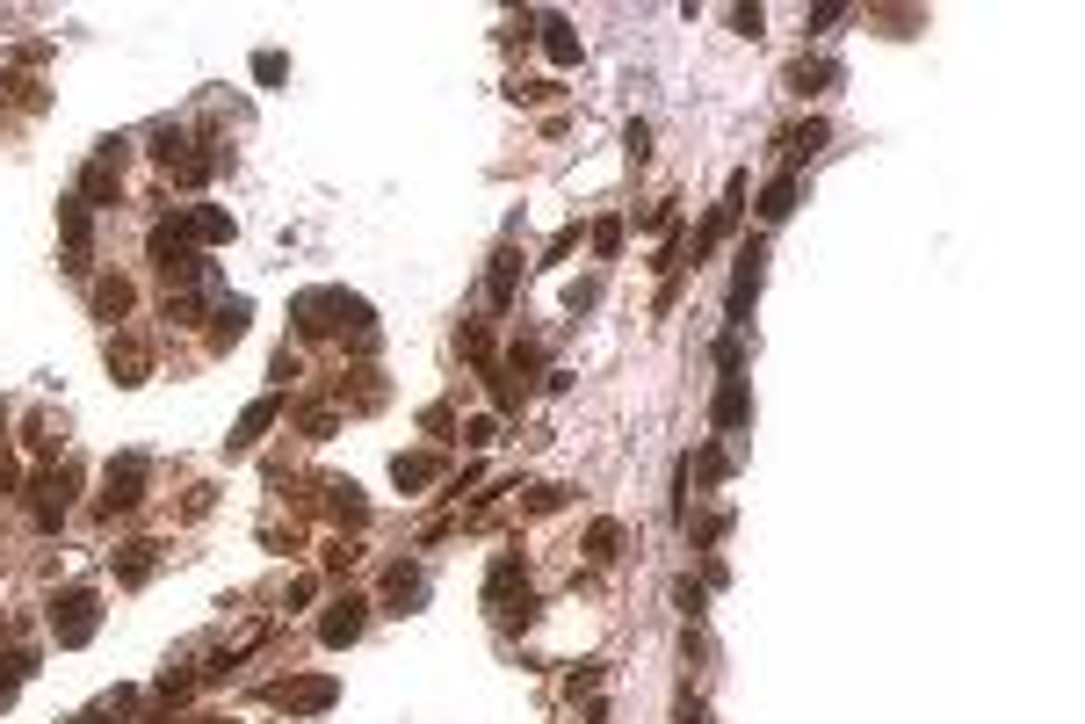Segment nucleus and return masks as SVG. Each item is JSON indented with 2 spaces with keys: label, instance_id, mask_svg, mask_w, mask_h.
Returning <instances> with one entry per match:
<instances>
[{
  "label": "nucleus",
  "instance_id": "393cba45",
  "mask_svg": "<svg viewBox=\"0 0 1085 724\" xmlns=\"http://www.w3.org/2000/svg\"><path fill=\"white\" fill-rule=\"evenodd\" d=\"M789 80H796V95H818V87H832V80H840V66H825V58H818V66H796Z\"/></svg>",
  "mask_w": 1085,
  "mask_h": 724
},
{
  "label": "nucleus",
  "instance_id": "a878e982",
  "mask_svg": "<svg viewBox=\"0 0 1085 724\" xmlns=\"http://www.w3.org/2000/svg\"><path fill=\"white\" fill-rule=\"evenodd\" d=\"M333 428H340V420H333V406H304V435H312V442H326Z\"/></svg>",
  "mask_w": 1085,
  "mask_h": 724
},
{
  "label": "nucleus",
  "instance_id": "72a5a7b5",
  "mask_svg": "<svg viewBox=\"0 0 1085 724\" xmlns=\"http://www.w3.org/2000/svg\"><path fill=\"white\" fill-rule=\"evenodd\" d=\"M680 724H709V710H688V717H680Z\"/></svg>",
  "mask_w": 1085,
  "mask_h": 724
},
{
  "label": "nucleus",
  "instance_id": "f257e3e1",
  "mask_svg": "<svg viewBox=\"0 0 1085 724\" xmlns=\"http://www.w3.org/2000/svg\"><path fill=\"white\" fill-rule=\"evenodd\" d=\"M485 609H500V616H521V623L536 616V601H529V572H521V558H492Z\"/></svg>",
  "mask_w": 1085,
  "mask_h": 724
},
{
  "label": "nucleus",
  "instance_id": "2f4dec72",
  "mask_svg": "<svg viewBox=\"0 0 1085 724\" xmlns=\"http://www.w3.org/2000/svg\"><path fill=\"white\" fill-rule=\"evenodd\" d=\"M529 507H536V515H550V507H565V486H536V500H529Z\"/></svg>",
  "mask_w": 1085,
  "mask_h": 724
},
{
  "label": "nucleus",
  "instance_id": "aec40b11",
  "mask_svg": "<svg viewBox=\"0 0 1085 724\" xmlns=\"http://www.w3.org/2000/svg\"><path fill=\"white\" fill-rule=\"evenodd\" d=\"M543 51L557 58V66H579V37H572V29H565V22H557V15L543 22Z\"/></svg>",
  "mask_w": 1085,
  "mask_h": 724
},
{
  "label": "nucleus",
  "instance_id": "f03ea898",
  "mask_svg": "<svg viewBox=\"0 0 1085 724\" xmlns=\"http://www.w3.org/2000/svg\"><path fill=\"white\" fill-rule=\"evenodd\" d=\"M95 623H102V609H95V594H87V587H66V594L51 601V638L58 645H87V638H95Z\"/></svg>",
  "mask_w": 1085,
  "mask_h": 724
},
{
  "label": "nucleus",
  "instance_id": "6ab92c4d",
  "mask_svg": "<svg viewBox=\"0 0 1085 724\" xmlns=\"http://www.w3.org/2000/svg\"><path fill=\"white\" fill-rule=\"evenodd\" d=\"M246 319H254V305H246V297H225V305H217V348L239 341V334H246Z\"/></svg>",
  "mask_w": 1085,
  "mask_h": 724
},
{
  "label": "nucleus",
  "instance_id": "dca6fc26",
  "mask_svg": "<svg viewBox=\"0 0 1085 724\" xmlns=\"http://www.w3.org/2000/svg\"><path fill=\"white\" fill-rule=\"evenodd\" d=\"M326 493H333V515L348 522V529H362V522H369V507H362V493H355V478H333Z\"/></svg>",
  "mask_w": 1085,
  "mask_h": 724
},
{
  "label": "nucleus",
  "instance_id": "0eeeda50",
  "mask_svg": "<svg viewBox=\"0 0 1085 724\" xmlns=\"http://www.w3.org/2000/svg\"><path fill=\"white\" fill-rule=\"evenodd\" d=\"M58 232H66V268H73V276H87V203H80V196L58 203Z\"/></svg>",
  "mask_w": 1085,
  "mask_h": 724
},
{
  "label": "nucleus",
  "instance_id": "9d476101",
  "mask_svg": "<svg viewBox=\"0 0 1085 724\" xmlns=\"http://www.w3.org/2000/svg\"><path fill=\"white\" fill-rule=\"evenodd\" d=\"M391 478H398V493H420L442 478V457H427V449H413V457H391Z\"/></svg>",
  "mask_w": 1085,
  "mask_h": 724
},
{
  "label": "nucleus",
  "instance_id": "c756f323",
  "mask_svg": "<svg viewBox=\"0 0 1085 724\" xmlns=\"http://www.w3.org/2000/svg\"><path fill=\"white\" fill-rule=\"evenodd\" d=\"M760 22H767L760 8H731V29H738V37H760Z\"/></svg>",
  "mask_w": 1085,
  "mask_h": 724
},
{
  "label": "nucleus",
  "instance_id": "4468645a",
  "mask_svg": "<svg viewBox=\"0 0 1085 724\" xmlns=\"http://www.w3.org/2000/svg\"><path fill=\"white\" fill-rule=\"evenodd\" d=\"M789 210H796V174H782V181H767V196H760V218H767V225H782Z\"/></svg>",
  "mask_w": 1085,
  "mask_h": 724
},
{
  "label": "nucleus",
  "instance_id": "1a4fd4ad",
  "mask_svg": "<svg viewBox=\"0 0 1085 724\" xmlns=\"http://www.w3.org/2000/svg\"><path fill=\"white\" fill-rule=\"evenodd\" d=\"M275 413H283V399H254V406H246V413H239V428L225 435V449H232V457H246V449H254V442H261V428H268V420H275Z\"/></svg>",
  "mask_w": 1085,
  "mask_h": 724
},
{
  "label": "nucleus",
  "instance_id": "b1692460",
  "mask_svg": "<svg viewBox=\"0 0 1085 724\" xmlns=\"http://www.w3.org/2000/svg\"><path fill=\"white\" fill-rule=\"evenodd\" d=\"M724 471H731V457H724V449H702V457L688 464V478H702V486H724Z\"/></svg>",
  "mask_w": 1085,
  "mask_h": 724
},
{
  "label": "nucleus",
  "instance_id": "5701e85b",
  "mask_svg": "<svg viewBox=\"0 0 1085 724\" xmlns=\"http://www.w3.org/2000/svg\"><path fill=\"white\" fill-rule=\"evenodd\" d=\"M615 543H623V522H594V529H586V558L608 565V558H615Z\"/></svg>",
  "mask_w": 1085,
  "mask_h": 724
},
{
  "label": "nucleus",
  "instance_id": "4be33fe9",
  "mask_svg": "<svg viewBox=\"0 0 1085 724\" xmlns=\"http://www.w3.org/2000/svg\"><path fill=\"white\" fill-rule=\"evenodd\" d=\"M825 138H832V131L818 124V116H811V124H796V131H789V167H803V160H811Z\"/></svg>",
  "mask_w": 1085,
  "mask_h": 724
},
{
  "label": "nucleus",
  "instance_id": "9b49d317",
  "mask_svg": "<svg viewBox=\"0 0 1085 724\" xmlns=\"http://www.w3.org/2000/svg\"><path fill=\"white\" fill-rule=\"evenodd\" d=\"M152 565H160V543H123L116 580H123V587H145V580H152Z\"/></svg>",
  "mask_w": 1085,
  "mask_h": 724
},
{
  "label": "nucleus",
  "instance_id": "7c9ffc66",
  "mask_svg": "<svg viewBox=\"0 0 1085 724\" xmlns=\"http://www.w3.org/2000/svg\"><path fill=\"white\" fill-rule=\"evenodd\" d=\"M594 297H601V283H572V290H565V305H572V312H586Z\"/></svg>",
  "mask_w": 1085,
  "mask_h": 724
},
{
  "label": "nucleus",
  "instance_id": "6e6552de",
  "mask_svg": "<svg viewBox=\"0 0 1085 724\" xmlns=\"http://www.w3.org/2000/svg\"><path fill=\"white\" fill-rule=\"evenodd\" d=\"M746 413H753V399H746V377L738 370H724V384H717V406H709V420L731 435V428H746Z\"/></svg>",
  "mask_w": 1085,
  "mask_h": 724
},
{
  "label": "nucleus",
  "instance_id": "2eb2a0df",
  "mask_svg": "<svg viewBox=\"0 0 1085 724\" xmlns=\"http://www.w3.org/2000/svg\"><path fill=\"white\" fill-rule=\"evenodd\" d=\"M514 283H521V254H492V305H514Z\"/></svg>",
  "mask_w": 1085,
  "mask_h": 724
},
{
  "label": "nucleus",
  "instance_id": "f3484780",
  "mask_svg": "<svg viewBox=\"0 0 1085 724\" xmlns=\"http://www.w3.org/2000/svg\"><path fill=\"white\" fill-rule=\"evenodd\" d=\"M189 239H203V247H217V239H232V218H225V210H210V203H203V210H189Z\"/></svg>",
  "mask_w": 1085,
  "mask_h": 724
},
{
  "label": "nucleus",
  "instance_id": "f8f14e48",
  "mask_svg": "<svg viewBox=\"0 0 1085 724\" xmlns=\"http://www.w3.org/2000/svg\"><path fill=\"white\" fill-rule=\"evenodd\" d=\"M109 370H116V384H145V341L116 334L109 341Z\"/></svg>",
  "mask_w": 1085,
  "mask_h": 724
},
{
  "label": "nucleus",
  "instance_id": "bb28decb",
  "mask_svg": "<svg viewBox=\"0 0 1085 724\" xmlns=\"http://www.w3.org/2000/svg\"><path fill=\"white\" fill-rule=\"evenodd\" d=\"M615 247H623V225H615V218H601V225H594V254H601V261H615Z\"/></svg>",
  "mask_w": 1085,
  "mask_h": 724
},
{
  "label": "nucleus",
  "instance_id": "423d86ee",
  "mask_svg": "<svg viewBox=\"0 0 1085 724\" xmlns=\"http://www.w3.org/2000/svg\"><path fill=\"white\" fill-rule=\"evenodd\" d=\"M362 623H369V601H362V594H348V601H333V609H326L319 638L340 652V645H355V638H362Z\"/></svg>",
  "mask_w": 1085,
  "mask_h": 724
},
{
  "label": "nucleus",
  "instance_id": "c85d7f7f",
  "mask_svg": "<svg viewBox=\"0 0 1085 724\" xmlns=\"http://www.w3.org/2000/svg\"><path fill=\"white\" fill-rule=\"evenodd\" d=\"M254 80H261V87L283 80V51H261V58H254Z\"/></svg>",
  "mask_w": 1085,
  "mask_h": 724
},
{
  "label": "nucleus",
  "instance_id": "ddd939ff",
  "mask_svg": "<svg viewBox=\"0 0 1085 724\" xmlns=\"http://www.w3.org/2000/svg\"><path fill=\"white\" fill-rule=\"evenodd\" d=\"M29 674H37V659H29V652H8V659H0V710L22 696V681H29Z\"/></svg>",
  "mask_w": 1085,
  "mask_h": 724
},
{
  "label": "nucleus",
  "instance_id": "f704fd0d",
  "mask_svg": "<svg viewBox=\"0 0 1085 724\" xmlns=\"http://www.w3.org/2000/svg\"><path fill=\"white\" fill-rule=\"evenodd\" d=\"M0 428H8V406H0Z\"/></svg>",
  "mask_w": 1085,
  "mask_h": 724
},
{
  "label": "nucleus",
  "instance_id": "cd10ccee",
  "mask_svg": "<svg viewBox=\"0 0 1085 724\" xmlns=\"http://www.w3.org/2000/svg\"><path fill=\"white\" fill-rule=\"evenodd\" d=\"M463 442H478V449H485V442H500V420H492V413H478V420H463Z\"/></svg>",
  "mask_w": 1085,
  "mask_h": 724
},
{
  "label": "nucleus",
  "instance_id": "20e7f679",
  "mask_svg": "<svg viewBox=\"0 0 1085 724\" xmlns=\"http://www.w3.org/2000/svg\"><path fill=\"white\" fill-rule=\"evenodd\" d=\"M102 515H123V507L145 500V457H109V478H102Z\"/></svg>",
  "mask_w": 1085,
  "mask_h": 724
},
{
  "label": "nucleus",
  "instance_id": "473e14b6",
  "mask_svg": "<svg viewBox=\"0 0 1085 724\" xmlns=\"http://www.w3.org/2000/svg\"><path fill=\"white\" fill-rule=\"evenodd\" d=\"M623 145H630V160H644V153H651V131H644V124H630V131H623Z\"/></svg>",
  "mask_w": 1085,
  "mask_h": 724
},
{
  "label": "nucleus",
  "instance_id": "39448f33",
  "mask_svg": "<svg viewBox=\"0 0 1085 724\" xmlns=\"http://www.w3.org/2000/svg\"><path fill=\"white\" fill-rule=\"evenodd\" d=\"M340 696V681L333 674H297V681H275V703L283 710H326Z\"/></svg>",
  "mask_w": 1085,
  "mask_h": 724
},
{
  "label": "nucleus",
  "instance_id": "7ed1b4c3",
  "mask_svg": "<svg viewBox=\"0 0 1085 724\" xmlns=\"http://www.w3.org/2000/svg\"><path fill=\"white\" fill-rule=\"evenodd\" d=\"M760 283H767V247H760V239H746V247H738V276H731V334L753 319Z\"/></svg>",
  "mask_w": 1085,
  "mask_h": 724
},
{
  "label": "nucleus",
  "instance_id": "a211bd4d",
  "mask_svg": "<svg viewBox=\"0 0 1085 724\" xmlns=\"http://www.w3.org/2000/svg\"><path fill=\"white\" fill-rule=\"evenodd\" d=\"M95 312H102V319H123V312H131V283H123V276H102V283H95Z\"/></svg>",
  "mask_w": 1085,
  "mask_h": 724
},
{
  "label": "nucleus",
  "instance_id": "412c9836",
  "mask_svg": "<svg viewBox=\"0 0 1085 724\" xmlns=\"http://www.w3.org/2000/svg\"><path fill=\"white\" fill-rule=\"evenodd\" d=\"M420 594H427V580H420V572H413V565H391L384 601H398V609H406V601H420Z\"/></svg>",
  "mask_w": 1085,
  "mask_h": 724
}]
</instances>
